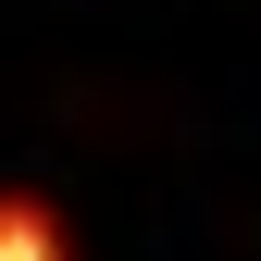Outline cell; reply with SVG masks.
Here are the masks:
<instances>
[{
	"label": "cell",
	"instance_id": "6da1fadb",
	"mask_svg": "<svg viewBox=\"0 0 261 261\" xmlns=\"http://www.w3.org/2000/svg\"><path fill=\"white\" fill-rule=\"evenodd\" d=\"M0 261H75V237L38 187H0Z\"/></svg>",
	"mask_w": 261,
	"mask_h": 261
}]
</instances>
